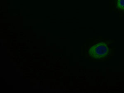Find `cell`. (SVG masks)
Here are the masks:
<instances>
[{
	"instance_id": "1",
	"label": "cell",
	"mask_w": 124,
	"mask_h": 93,
	"mask_svg": "<svg viewBox=\"0 0 124 93\" xmlns=\"http://www.w3.org/2000/svg\"><path fill=\"white\" fill-rule=\"evenodd\" d=\"M91 56L96 59H100L107 56L109 53L107 44L105 42H100L91 47L89 51Z\"/></svg>"
},
{
	"instance_id": "2",
	"label": "cell",
	"mask_w": 124,
	"mask_h": 93,
	"mask_svg": "<svg viewBox=\"0 0 124 93\" xmlns=\"http://www.w3.org/2000/svg\"><path fill=\"white\" fill-rule=\"evenodd\" d=\"M114 7L121 13H124V0H112Z\"/></svg>"
}]
</instances>
